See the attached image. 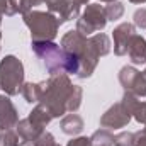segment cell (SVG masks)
Masks as SVG:
<instances>
[{
	"label": "cell",
	"instance_id": "3",
	"mask_svg": "<svg viewBox=\"0 0 146 146\" xmlns=\"http://www.w3.org/2000/svg\"><path fill=\"white\" fill-rule=\"evenodd\" d=\"M31 49L51 76L66 73V53L61 46L54 44L53 41H33Z\"/></svg>",
	"mask_w": 146,
	"mask_h": 146
},
{
	"label": "cell",
	"instance_id": "8",
	"mask_svg": "<svg viewBox=\"0 0 146 146\" xmlns=\"http://www.w3.org/2000/svg\"><path fill=\"white\" fill-rule=\"evenodd\" d=\"M119 83L126 92L136 97H146V73L138 72L134 66H122L119 72Z\"/></svg>",
	"mask_w": 146,
	"mask_h": 146
},
{
	"label": "cell",
	"instance_id": "19",
	"mask_svg": "<svg viewBox=\"0 0 146 146\" xmlns=\"http://www.w3.org/2000/svg\"><path fill=\"white\" fill-rule=\"evenodd\" d=\"M92 146H112L114 145V134L109 129H99L90 136Z\"/></svg>",
	"mask_w": 146,
	"mask_h": 146
},
{
	"label": "cell",
	"instance_id": "4",
	"mask_svg": "<svg viewBox=\"0 0 146 146\" xmlns=\"http://www.w3.org/2000/svg\"><path fill=\"white\" fill-rule=\"evenodd\" d=\"M24 24L29 27L33 41H53L58 36L60 22L58 17L51 12L31 10L24 14Z\"/></svg>",
	"mask_w": 146,
	"mask_h": 146
},
{
	"label": "cell",
	"instance_id": "28",
	"mask_svg": "<svg viewBox=\"0 0 146 146\" xmlns=\"http://www.w3.org/2000/svg\"><path fill=\"white\" fill-rule=\"evenodd\" d=\"M66 146H92V141L87 136H80V138H75L72 141H68Z\"/></svg>",
	"mask_w": 146,
	"mask_h": 146
},
{
	"label": "cell",
	"instance_id": "6",
	"mask_svg": "<svg viewBox=\"0 0 146 146\" xmlns=\"http://www.w3.org/2000/svg\"><path fill=\"white\" fill-rule=\"evenodd\" d=\"M106 24H107V17L104 7L100 3H87L85 10L76 19V31L85 37H88L94 33L102 31Z\"/></svg>",
	"mask_w": 146,
	"mask_h": 146
},
{
	"label": "cell",
	"instance_id": "21",
	"mask_svg": "<svg viewBox=\"0 0 146 146\" xmlns=\"http://www.w3.org/2000/svg\"><path fill=\"white\" fill-rule=\"evenodd\" d=\"M104 10H106L107 21H117V19H121L122 14H124V5H122L121 2H110V3H107V5L104 7Z\"/></svg>",
	"mask_w": 146,
	"mask_h": 146
},
{
	"label": "cell",
	"instance_id": "33",
	"mask_svg": "<svg viewBox=\"0 0 146 146\" xmlns=\"http://www.w3.org/2000/svg\"><path fill=\"white\" fill-rule=\"evenodd\" d=\"M0 41H2V31H0Z\"/></svg>",
	"mask_w": 146,
	"mask_h": 146
},
{
	"label": "cell",
	"instance_id": "5",
	"mask_svg": "<svg viewBox=\"0 0 146 146\" xmlns=\"http://www.w3.org/2000/svg\"><path fill=\"white\" fill-rule=\"evenodd\" d=\"M24 85V66L15 56H5L0 61V88L5 95L12 97L21 94Z\"/></svg>",
	"mask_w": 146,
	"mask_h": 146
},
{
	"label": "cell",
	"instance_id": "26",
	"mask_svg": "<svg viewBox=\"0 0 146 146\" xmlns=\"http://www.w3.org/2000/svg\"><path fill=\"white\" fill-rule=\"evenodd\" d=\"M133 117L141 122V124H146V102H138L136 109L133 112Z\"/></svg>",
	"mask_w": 146,
	"mask_h": 146
},
{
	"label": "cell",
	"instance_id": "10",
	"mask_svg": "<svg viewBox=\"0 0 146 146\" xmlns=\"http://www.w3.org/2000/svg\"><path fill=\"white\" fill-rule=\"evenodd\" d=\"M17 122H19V112L15 109V106L12 104L9 95L0 92V131L12 129L17 126Z\"/></svg>",
	"mask_w": 146,
	"mask_h": 146
},
{
	"label": "cell",
	"instance_id": "9",
	"mask_svg": "<svg viewBox=\"0 0 146 146\" xmlns=\"http://www.w3.org/2000/svg\"><path fill=\"white\" fill-rule=\"evenodd\" d=\"M131 119L133 114L122 106V102H117L100 117V126L106 129H121L126 127Z\"/></svg>",
	"mask_w": 146,
	"mask_h": 146
},
{
	"label": "cell",
	"instance_id": "34",
	"mask_svg": "<svg viewBox=\"0 0 146 146\" xmlns=\"http://www.w3.org/2000/svg\"><path fill=\"white\" fill-rule=\"evenodd\" d=\"M54 146H60V145H58V143H56V145H54Z\"/></svg>",
	"mask_w": 146,
	"mask_h": 146
},
{
	"label": "cell",
	"instance_id": "2",
	"mask_svg": "<svg viewBox=\"0 0 146 146\" xmlns=\"http://www.w3.org/2000/svg\"><path fill=\"white\" fill-rule=\"evenodd\" d=\"M61 48H63L65 53L76 56V60L80 63V70L76 73L78 78L92 76V73L97 68V63H99L100 56L97 54V51L90 44L88 37L80 34L76 29L75 31H68L65 36L61 37Z\"/></svg>",
	"mask_w": 146,
	"mask_h": 146
},
{
	"label": "cell",
	"instance_id": "31",
	"mask_svg": "<svg viewBox=\"0 0 146 146\" xmlns=\"http://www.w3.org/2000/svg\"><path fill=\"white\" fill-rule=\"evenodd\" d=\"M100 2H106V3H110V2H117V0H100Z\"/></svg>",
	"mask_w": 146,
	"mask_h": 146
},
{
	"label": "cell",
	"instance_id": "30",
	"mask_svg": "<svg viewBox=\"0 0 146 146\" xmlns=\"http://www.w3.org/2000/svg\"><path fill=\"white\" fill-rule=\"evenodd\" d=\"M131 3H145L146 0H129Z\"/></svg>",
	"mask_w": 146,
	"mask_h": 146
},
{
	"label": "cell",
	"instance_id": "24",
	"mask_svg": "<svg viewBox=\"0 0 146 146\" xmlns=\"http://www.w3.org/2000/svg\"><path fill=\"white\" fill-rule=\"evenodd\" d=\"M2 10L3 15H15L21 12V0H2Z\"/></svg>",
	"mask_w": 146,
	"mask_h": 146
},
{
	"label": "cell",
	"instance_id": "14",
	"mask_svg": "<svg viewBox=\"0 0 146 146\" xmlns=\"http://www.w3.org/2000/svg\"><path fill=\"white\" fill-rule=\"evenodd\" d=\"M15 131L19 133V136L24 139V143H29V141H34L36 138H39L44 131L42 129H39L36 127L27 117L26 119H22V121H19L17 122V126H15Z\"/></svg>",
	"mask_w": 146,
	"mask_h": 146
},
{
	"label": "cell",
	"instance_id": "13",
	"mask_svg": "<svg viewBox=\"0 0 146 146\" xmlns=\"http://www.w3.org/2000/svg\"><path fill=\"white\" fill-rule=\"evenodd\" d=\"M83 119L78 115V114H66L63 119H61V122H60V127H61V131L65 133V134H68V136H75V134H80L82 131H83Z\"/></svg>",
	"mask_w": 146,
	"mask_h": 146
},
{
	"label": "cell",
	"instance_id": "25",
	"mask_svg": "<svg viewBox=\"0 0 146 146\" xmlns=\"http://www.w3.org/2000/svg\"><path fill=\"white\" fill-rule=\"evenodd\" d=\"M133 22L136 27L139 29H146V9H138L133 15Z\"/></svg>",
	"mask_w": 146,
	"mask_h": 146
},
{
	"label": "cell",
	"instance_id": "23",
	"mask_svg": "<svg viewBox=\"0 0 146 146\" xmlns=\"http://www.w3.org/2000/svg\"><path fill=\"white\" fill-rule=\"evenodd\" d=\"M56 145V141H54V136L51 134V133H42L39 138H36L34 141H29V143H26V146H54Z\"/></svg>",
	"mask_w": 146,
	"mask_h": 146
},
{
	"label": "cell",
	"instance_id": "1",
	"mask_svg": "<svg viewBox=\"0 0 146 146\" xmlns=\"http://www.w3.org/2000/svg\"><path fill=\"white\" fill-rule=\"evenodd\" d=\"M41 83V100L39 104H42L46 109L49 110V114L53 117H63L68 110V97L72 94L73 83L70 82L66 73H60V75H53Z\"/></svg>",
	"mask_w": 146,
	"mask_h": 146
},
{
	"label": "cell",
	"instance_id": "18",
	"mask_svg": "<svg viewBox=\"0 0 146 146\" xmlns=\"http://www.w3.org/2000/svg\"><path fill=\"white\" fill-rule=\"evenodd\" d=\"M24 139L15 129H5L0 133V146H24Z\"/></svg>",
	"mask_w": 146,
	"mask_h": 146
},
{
	"label": "cell",
	"instance_id": "29",
	"mask_svg": "<svg viewBox=\"0 0 146 146\" xmlns=\"http://www.w3.org/2000/svg\"><path fill=\"white\" fill-rule=\"evenodd\" d=\"M134 146H146V134L143 131L134 133Z\"/></svg>",
	"mask_w": 146,
	"mask_h": 146
},
{
	"label": "cell",
	"instance_id": "12",
	"mask_svg": "<svg viewBox=\"0 0 146 146\" xmlns=\"http://www.w3.org/2000/svg\"><path fill=\"white\" fill-rule=\"evenodd\" d=\"M129 60L134 65H143L146 63V39L139 34H133L129 44H127V53Z\"/></svg>",
	"mask_w": 146,
	"mask_h": 146
},
{
	"label": "cell",
	"instance_id": "32",
	"mask_svg": "<svg viewBox=\"0 0 146 146\" xmlns=\"http://www.w3.org/2000/svg\"><path fill=\"white\" fill-rule=\"evenodd\" d=\"M143 133H145V134H146V124H145V127H143Z\"/></svg>",
	"mask_w": 146,
	"mask_h": 146
},
{
	"label": "cell",
	"instance_id": "16",
	"mask_svg": "<svg viewBox=\"0 0 146 146\" xmlns=\"http://www.w3.org/2000/svg\"><path fill=\"white\" fill-rule=\"evenodd\" d=\"M88 41H90V44L94 46V49L97 51L99 56H106V54L110 53V39L106 34L97 33L94 36H88Z\"/></svg>",
	"mask_w": 146,
	"mask_h": 146
},
{
	"label": "cell",
	"instance_id": "27",
	"mask_svg": "<svg viewBox=\"0 0 146 146\" xmlns=\"http://www.w3.org/2000/svg\"><path fill=\"white\" fill-rule=\"evenodd\" d=\"M44 0H21V14H27L33 10V7H36L39 3H42Z\"/></svg>",
	"mask_w": 146,
	"mask_h": 146
},
{
	"label": "cell",
	"instance_id": "17",
	"mask_svg": "<svg viewBox=\"0 0 146 146\" xmlns=\"http://www.w3.org/2000/svg\"><path fill=\"white\" fill-rule=\"evenodd\" d=\"M21 94L26 99V102L36 104L41 100V83H24Z\"/></svg>",
	"mask_w": 146,
	"mask_h": 146
},
{
	"label": "cell",
	"instance_id": "7",
	"mask_svg": "<svg viewBox=\"0 0 146 146\" xmlns=\"http://www.w3.org/2000/svg\"><path fill=\"white\" fill-rule=\"evenodd\" d=\"M51 14H56L60 26L63 22H68L73 19H78L80 7L87 5L88 0H44Z\"/></svg>",
	"mask_w": 146,
	"mask_h": 146
},
{
	"label": "cell",
	"instance_id": "35",
	"mask_svg": "<svg viewBox=\"0 0 146 146\" xmlns=\"http://www.w3.org/2000/svg\"><path fill=\"white\" fill-rule=\"evenodd\" d=\"M145 73H146V70H145Z\"/></svg>",
	"mask_w": 146,
	"mask_h": 146
},
{
	"label": "cell",
	"instance_id": "22",
	"mask_svg": "<svg viewBox=\"0 0 146 146\" xmlns=\"http://www.w3.org/2000/svg\"><path fill=\"white\" fill-rule=\"evenodd\" d=\"M114 146H134V133L122 131L114 136Z\"/></svg>",
	"mask_w": 146,
	"mask_h": 146
},
{
	"label": "cell",
	"instance_id": "11",
	"mask_svg": "<svg viewBox=\"0 0 146 146\" xmlns=\"http://www.w3.org/2000/svg\"><path fill=\"white\" fill-rule=\"evenodd\" d=\"M134 33V26L129 22H122L119 24L114 31H112V37H114V53L117 56H124L127 53V44L131 41V37Z\"/></svg>",
	"mask_w": 146,
	"mask_h": 146
},
{
	"label": "cell",
	"instance_id": "20",
	"mask_svg": "<svg viewBox=\"0 0 146 146\" xmlns=\"http://www.w3.org/2000/svg\"><path fill=\"white\" fill-rule=\"evenodd\" d=\"M82 95H83L82 87L73 85L72 94H70V97H68V104H66V110H68V112H76V110L80 109V106H82Z\"/></svg>",
	"mask_w": 146,
	"mask_h": 146
},
{
	"label": "cell",
	"instance_id": "15",
	"mask_svg": "<svg viewBox=\"0 0 146 146\" xmlns=\"http://www.w3.org/2000/svg\"><path fill=\"white\" fill-rule=\"evenodd\" d=\"M27 119H29L36 127H39V129H42V131H44V127L51 122L53 115L49 114V110L46 109L42 104H39V106H36V107L33 109V112L27 115Z\"/></svg>",
	"mask_w": 146,
	"mask_h": 146
}]
</instances>
